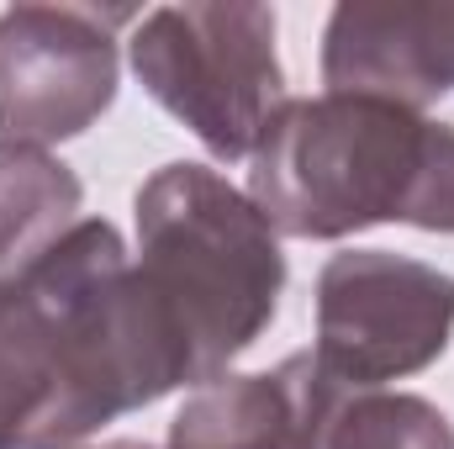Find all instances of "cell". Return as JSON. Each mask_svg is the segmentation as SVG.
<instances>
[{"label":"cell","mask_w":454,"mask_h":449,"mask_svg":"<svg viewBox=\"0 0 454 449\" xmlns=\"http://www.w3.org/2000/svg\"><path fill=\"white\" fill-rule=\"evenodd\" d=\"M175 386H191L185 365L137 296L112 223L85 217L0 275V449H80Z\"/></svg>","instance_id":"6da1fadb"},{"label":"cell","mask_w":454,"mask_h":449,"mask_svg":"<svg viewBox=\"0 0 454 449\" xmlns=\"http://www.w3.org/2000/svg\"><path fill=\"white\" fill-rule=\"evenodd\" d=\"M248 159V201L286 238L454 232V127L412 106L354 91L280 101Z\"/></svg>","instance_id":"7a4b0ae2"},{"label":"cell","mask_w":454,"mask_h":449,"mask_svg":"<svg viewBox=\"0 0 454 449\" xmlns=\"http://www.w3.org/2000/svg\"><path fill=\"white\" fill-rule=\"evenodd\" d=\"M132 286L175 343L185 381L223 375L275 323L286 254L259 207L207 164H164L137 191Z\"/></svg>","instance_id":"3957f363"},{"label":"cell","mask_w":454,"mask_h":449,"mask_svg":"<svg viewBox=\"0 0 454 449\" xmlns=\"http://www.w3.org/2000/svg\"><path fill=\"white\" fill-rule=\"evenodd\" d=\"M143 91L217 159H248L286 101L275 11L248 0H185L148 11L127 37Z\"/></svg>","instance_id":"277c9868"},{"label":"cell","mask_w":454,"mask_h":449,"mask_svg":"<svg viewBox=\"0 0 454 449\" xmlns=\"http://www.w3.org/2000/svg\"><path fill=\"white\" fill-rule=\"evenodd\" d=\"M454 338V275L391 248H343L317 275L312 359L348 391L428 370Z\"/></svg>","instance_id":"5b68a950"},{"label":"cell","mask_w":454,"mask_h":449,"mask_svg":"<svg viewBox=\"0 0 454 449\" xmlns=\"http://www.w3.org/2000/svg\"><path fill=\"white\" fill-rule=\"evenodd\" d=\"M127 11L11 5L0 11V138L64 143L116 101V27Z\"/></svg>","instance_id":"8992f818"},{"label":"cell","mask_w":454,"mask_h":449,"mask_svg":"<svg viewBox=\"0 0 454 449\" xmlns=\"http://www.w3.org/2000/svg\"><path fill=\"white\" fill-rule=\"evenodd\" d=\"M348 386H339L312 349L275 370L201 381L169 423V449H328Z\"/></svg>","instance_id":"52a82bcc"},{"label":"cell","mask_w":454,"mask_h":449,"mask_svg":"<svg viewBox=\"0 0 454 449\" xmlns=\"http://www.w3.org/2000/svg\"><path fill=\"white\" fill-rule=\"evenodd\" d=\"M328 91L423 112L454 91V0H348L323 32Z\"/></svg>","instance_id":"ba28073f"},{"label":"cell","mask_w":454,"mask_h":449,"mask_svg":"<svg viewBox=\"0 0 454 449\" xmlns=\"http://www.w3.org/2000/svg\"><path fill=\"white\" fill-rule=\"evenodd\" d=\"M85 207V185L64 159L37 143L0 138V275L27 270L59 238H69Z\"/></svg>","instance_id":"9c48e42d"},{"label":"cell","mask_w":454,"mask_h":449,"mask_svg":"<svg viewBox=\"0 0 454 449\" xmlns=\"http://www.w3.org/2000/svg\"><path fill=\"white\" fill-rule=\"evenodd\" d=\"M328 449H454V429L428 397L348 391Z\"/></svg>","instance_id":"30bf717a"},{"label":"cell","mask_w":454,"mask_h":449,"mask_svg":"<svg viewBox=\"0 0 454 449\" xmlns=\"http://www.w3.org/2000/svg\"><path fill=\"white\" fill-rule=\"evenodd\" d=\"M96 449H153V445H137V439H112V445H96Z\"/></svg>","instance_id":"8fae6325"}]
</instances>
